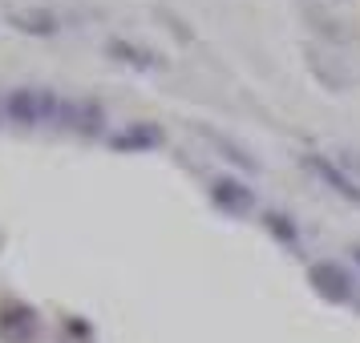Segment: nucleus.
<instances>
[{"label":"nucleus","mask_w":360,"mask_h":343,"mask_svg":"<svg viewBox=\"0 0 360 343\" xmlns=\"http://www.w3.org/2000/svg\"><path fill=\"white\" fill-rule=\"evenodd\" d=\"M57 105H61L57 93H49V89H29V85L13 89L8 101H4V109H8V117L17 126H41V121H49V117H57Z\"/></svg>","instance_id":"f257e3e1"},{"label":"nucleus","mask_w":360,"mask_h":343,"mask_svg":"<svg viewBox=\"0 0 360 343\" xmlns=\"http://www.w3.org/2000/svg\"><path fill=\"white\" fill-rule=\"evenodd\" d=\"M308 278H311V287H316V295L328 299V303H356L352 275L344 271L340 262H311Z\"/></svg>","instance_id":"f03ea898"},{"label":"nucleus","mask_w":360,"mask_h":343,"mask_svg":"<svg viewBox=\"0 0 360 343\" xmlns=\"http://www.w3.org/2000/svg\"><path fill=\"white\" fill-rule=\"evenodd\" d=\"M211 202H214L223 214H231V218H243V214L255 210V190H251L243 178L219 174V178L211 182Z\"/></svg>","instance_id":"7ed1b4c3"},{"label":"nucleus","mask_w":360,"mask_h":343,"mask_svg":"<svg viewBox=\"0 0 360 343\" xmlns=\"http://www.w3.org/2000/svg\"><path fill=\"white\" fill-rule=\"evenodd\" d=\"M41 335V315L29 303H4L0 307V339L4 343H33Z\"/></svg>","instance_id":"20e7f679"},{"label":"nucleus","mask_w":360,"mask_h":343,"mask_svg":"<svg viewBox=\"0 0 360 343\" xmlns=\"http://www.w3.org/2000/svg\"><path fill=\"white\" fill-rule=\"evenodd\" d=\"M304 166H308L311 174L324 182V186H332L340 198H348V202H356V206H360V182L352 178L340 162H332L328 154H304Z\"/></svg>","instance_id":"39448f33"},{"label":"nucleus","mask_w":360,"mask_h":343,"mask_svg":"<svg viewBox=\"0 0 360 343\" xmlns=\"http://www.w3.org/2000/svg\"><path fill=\"white\" fill-rule=\"evenodd\" d=\"M162 142H166V133L154 121H130L126 130L110 133V149L114 154H150V149H158Z\"/></svg>","instance_id":"423d86ee"},{"label":"nucleus","mask_w":360,"mask_h":343,"mask_svg":"<svg viewBox=\"0 0 360 343\" xmlns=\"http://www.w3.org/2000/svg\"><path fill=\"white\" fill-rule=\"evenodd\" d=\"M53 121L65 126V130H73V133H98L101 121H105V109H101L98 101H65L61 97Z\"/></svg>","instance_id":"0eeeda50"},{"label":"nucleus","mask_w":360,"mask_h":343,"mask_svg":"<svg viewBox=\"0 0 360 343\" xmlns=\"http://www.w3.org/2000/svg\"><path fill=\"white\" fill-rule=\"evenodd\" d=\"M105 57L117 61V65L138 69V73H154V69H162V57H158V53L142 49V45H130V41H122V36H110V41H105Z\"/></svg>","instance_id":"6e6552de"},{"label":"nucleus","mask_w":360,"mask_h":343,"mask_svg":"<svg viewBox=\"0 0 360 343\" xmlns=\"http://www.w3.org/2000/svg\"><path fill=\"white\" fill-rule=\"evenodd\" d=\"M8 25H13L17 33H29V36L61 33V17H57L53 8H17V13H8Z\"/></svg>","instance_id":"1a4fd4ad"},{"label":"nucleus","mask_w":360,"mask_h":343,"mask_svg":"<svg viewBox=\"0 0 360 343\" xmlns=\"http://www.w3.org/2000/svg\"><path fill=\"white\" fill-rule=\"evenodd\" d=\"M198 137H202V142H211V146L219 149L227 162L239 166V170H251V174H259V162H255V154H251L247 146H239L231 133H219V130H211V126H198Z\"/></svg>","instance_id":"9d476101"},{"label":"nucleus","mask_w":360,"mask_h":343,"mask_svg":"<svg viewBox=\"0 0 360 343\" xmlns=\"http://www.w3.org/2000/svg\"><path fill=\"white\" fill-rule=\"evenodd\" d=\"M259 222L267 227V234H271V238H276L279 246H288L292 255H300L304 238H300V227H295V218H292V214H283V210H263Z\"/></svg>","instance_id":"9b49d317"},{"label":"nucleus","mask_w":360,"mask_h":343,"mask_svg":"<svg viewBox=\"0 0 360 343\" xmlns=\"http://www.w3.org/2000/svg\"><path fill=\"white\" fill-rule=\"evenodd\" d=\"M352 259H356V267H360V243H356V246H352Z\"/></svg>","instance_id":"f8f14e48"}]
</instances>
